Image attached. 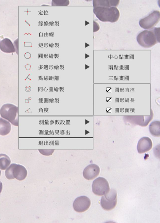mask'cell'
Here are the masks:
<instances>
[{
	"instance_id": "cell-2",
	"label": "cell",
	"mask_w": 160,
	"mask_h": 223,
	"mask_svg": "<svg viewBox=\"0 0 160 223\" xmlns=\"http://www.w3.org/2000/svg\"><path fill=\"white\" fill-rule=\"evenodd\" d=\"M155 28L151 30H144L138 35L137 40L138 43L144 48H150L159 42V29Z\"/></svg>"
},
{
	"instance_id": "cell-17",
	"label": "cell",
	"mask_w": 160,
	"mask_h": 223,
	"mask_svg": "<svg viewBox=\"0 0 160 223\" xmlns=\"http://www.w3.org/2000/svg\"><path fill=\"white\" fill-rule=\"evenodd\" d=\"M68 0H52V6H66L69 4Z\"/></svg>"
},
{
	"instance_id": "cell-18",
	"label": "cell",
	"mask_w": 160,
	"mask_h": 223,
	"mask_svg": "<svg viewBox=\"0 0 160 223\" xmlns=\"http://www.w3.org/2000/svg\"><path fill=\"white\" fill-rule=\"evenodd\" d=\"M38 150L42 154L44 155H48L52 154L53 152V149H39Z\"/></svg>"
},
{
	"instance_id": "cell-26",
	"label": "cell",
	"mask_w": 160,
	"mask_h": 223,
	"mask_svg": "<svg viewBox=\"0 0 160 223\" xmlns=\"http://www.w3.org/2000/svg\"><path fill=\"white\" fill-rule=\"evenodd\" d=\"M43 90L45 91H48V89L46 88V87H45Z\"/></svg>"
},
{
	"instance_id": "cell-33",
	"label": "cell",
	"mask_w": 160,
	"mask_h": 223,
	"mask_svg": "<svg viewBox=\"0 0 160 223\" xmlns=\"http://www.w3.org/2000/svg\"><path fill=\"white\" fill-rule=\"evenodd\" d=\"M54 77L53 76H52V80H54Z\"/></svg>"
},
{
	"instance_id": "cell-31",
	"label": "cell",
	"mask_w": 160,
	"mask_h": 223,
	"mask_svg": "<svg viewBox=\"0 0 160 223\" xmlns=\"http://www.w3.org/2000/svg\"><path fill=\"white\" fill-rule=\"evenodd\" d=\"M41 76H39V80H41Z\"/></svg>"
},
{
	"instance_id": "cell-3",
	"label": "cell",
	"mask_w": 160,
	"mask_h": 223,
	"mask_svg": "<svg viewBox=\"0 0 160 223\" xmlns=\"http://www.w3.org/2000/svg\"><path fill=\"white\" fill-rule=\"evenodd\" d=\"M0 115L3 118L9 121L13 126H18V107L11 103L4 104L0 108Z\"/></svg>"
},
{
	"instance_id": "cell-30",
	"label": "cell",
	"mask_w": 160,
	"mask_h": 223,
	"mask_svg": "<svg viewBox=\"0 0 160 223\" xmlns=\"http://www.w3.org/2000/svg\"><path fill=\"white\" fill-rule=\"evenodd\" d=\"M49 80H52V76H50L49 77Z\"/></svg>"
},
{
	"instance_id": "cell-24",
	"label": "cell",
	"mask_w": 160,
	"mask_h": 223,
	"mask_svg": "<svg viewBox=\"0 0 160 223\" xmlns=\"http://www.w3.org/2000/svg\"><path fill=\"white\" fill-rule=\"evenodd\" d=\"M48 98H44V102H48Z\"/></svg>"
},
{
	"instance_id": "cell-6",
	"label": "cell",
	"mask_w": 160,
	"mask_h": 223,
	"mask_svg": "<svg viewBox=\"0 0 160 223\" xmlns=\"http://www.w3.org/2000/svg\"><path fill=\"white\" fill-rule=\"evenodd\" d=\"M92 187L93 193L99 196L105 195L110 190L108 182L102 177H98L95 179L93 182Z\"/></svg>"
},
{
	"instance_id": "cell-15",
	"label": "cell",
	"mask_w": 160,
	"mask_h": 223,
	"mask_svg": "<svg viewBox=\"0 0 160 223\" xmlns=\"http://www.w3.org/2000/svg\"><path fill=\"white\" fill-rule=\"evenodd\" d=\"M11 160L9 157L5 154H0V169L6 170L11 164Z\"/></svg>"
},
{
	"instance_id": "cell-35",
	"label": "cell",
	"mask_w": 160,
	"mask_h": 223,
	"mask_svg": "<svg viewBox=\"0 0 160 223\" xmlns=\"http://www.w3.org/2000/svg\"><path fill=\"white\" fill-rule=\"evenodd\" d=\"M1 170H0V176H1Z\"/></svg>"
},
{
	"instance_id": "cell-28",
	"label": "cell",
	"mask_w": 160,
	"mask_h": 223,
	"mask_svg": "<svg viewBox=\"0 0 160 223\" xmlns=\"http://www.w3.org/2000/svg\"><path fill=\"white\" fill-rule=\"evenodd\" d=\"M55 102H58L59 101V99H57L56 98H55Z\"/></svg>"
},
{
	"instance_id": "cell-10",
	"label": "cell",
	"mask_w": 160,
	"mask_h": 223,
	"mask_svg": "<svg viewBox=\"0 0 160 223\" xmlns=\"http://www.w3.org/2000/svg\"><path fill=\"white\" fill-rule=\"evenodd\" d=\"M12 174L15 178L22 181L25 178L27 175V171L23 165L12 163Z\"/></svg>"
},
{
	"instance_id": "cell-14",
	"label": "cell",
	"mask_w": 160,
	"mask_h": 223,
	"mask_svg": "<svg viewBox=\"0 0 160 223\" xmlns=\"http://www.w3.org/2000/svg\"><path fill=\"white\" fill-rule=\"evenodd\" d=\"M149 130L151 134L154 137L160 136V122L155 121L152 122L149 125Z\"/></svg>"
},
{
	"instance_id": "cell-16",
	"label": "cell",
	"mask_w": 160,
	"mask_h": 223,
	"mask_svg": "<svg viewBox=\"0 0 160 223\" xmlns=\"http://www.w3.org/2000/svg\"><path fill=\"white\" fill-rule=\"evenodd\" d=\"M12 163L11 164L5 171V176L9 180L15 178L12 174Z\"/></svg>"
},
{
	"instance_id": "cell-9",
	"label": "cell",
	"mask_w": 160,
	"mask_h": 223,
	"mask_svg": "<svg viewBox=\"0 0 160 223\" xmlns=\"http://www.w3.org/2000/svg\"><path fill=\"white\" fill-rule=\"evenodd\" d=\"M152 143L151 140L148 137H143L141 138L138 141L137 149L139 154H142L150 150L152 147Z\"/></svg>"
},
{
	"instance_id": "cell-13",
	"label": "cell",
	"mask_w": 160,
	"mask_h": 223,
	"mask_svg": "<svg viewBox=\"0 0 160 223\" xmlns=\"http://www.w3.org/2000/svg\"><path fill=\"white\" fill-rule=\"evenodd\" d=\"M11 130L10 122L2 118H0V135H6L9 133Z\"/></svg>"
},
{
	"instance_id": "cell-8",
	"label": "cell",
	"mask_w": 160,
	"mask_h": 223,
	"mask_svg": "<svg viewBox=\"0 0 160 223\" xmlns=\"http://www.w3.org/2000/svg\"><path fill=\"white\" fill-rule=\"evenodd\" d=\"M100 172L99 167L96 164H92L89 165L84 169L83 174L86 179L91 180L98 176Z\"/></svg>"
},
{
	"instance_id": "cell-27",
	"label": "cell",
	"mask_w": 160,
	"mask_h": 223,
	"mask_svg": "<svg viewBox=\"0 0 160 223\" xmlns=\"http://www.w3.org/2000/svg\"><path fill=\"white\" fill-rule=\"evenodd\" d=\"M43 99L42 98H40L39 99V101H40V102H42L43 101Z\"/></svg>"
},
{
	"instance_id": "cell-12",
	"label": "cell",
	"mask_w": 160,
	"mask_h": 223,
	"mask_svg": "<svg viewBox=\"0 0 160 223\" xmlns=\"http://www.w3.org/2000/svg\"><path fill=\"white\" fill-rule=\"evenodd\" d=\"M119 0H93L94 8L98 7H110L117 6L119 3Z\"/></svg>"
},
{
	"instance_id": "cell-20",
	"label": "cell",
	"mask_w": 160,
	"mask_h": 223,
	"mask_svg": "<svg viewBox=\"0 0 160 223\" xmlns=\"http://www.w3.org/2000/svg\"><path fill=\"white\" fill-rule=\"evenodd\" d=\"M59 88H58V87H55L54 88V89L53 91H56V92H58V90Z\"/></svg>"
},
{
	"instance_id": "cell-1",
	"label": "cell",
	"mask_w": 160,
	"mask_h": 223,
	"mask_svg": "<svg viewBox=\"0 0 160 223\" xmlns=\"http://www.w3.org/2000/svg\"><path fill=\"white\" fill-rule=\"evenodd\" d=\"M93 12L97 17L102 22H116L120 16V12L115 7H94Z\"/></svg>"
},
{
	"instance_id": "cell-21",
	"label": "cell",
	"mask_w": 160,
	"mask_h": 223,
	"mask_svg": "<svg viewBox=\"0 0 160 223\" xmlns=\"http://www.w3.org/2000/svg\"><path fill=\"white\" fill-rule=\"evenodd\" d=\"M49 92L53 91V87H49Z\"/></svg>"
},
{
	"instance_id": "cell-11",
	"label": "cell",
	"mask_w": 160,
	"mask_h": 223,
	"mask_svg": "<svg viewBox=\"0 0 160 223\" xmlns=\"http://www.w3.org/2000/svg\"><path fill=\"white\" fill-rule=\"evenodd\" d=\"M0 49L3 52L7 53L14 52L15 49L11 41L5 38L0 42Z\"/></svg>"
},
{
	"instance_id": "cell-22",
	"label": "cell",
	"mask_w": 160,
	"mask_h": 223,
	"mask_svg": "<svg viewBox=\"0 0 160 223\" xmlns=\"http://www.w3.org/2000/svg\"><path fill=\"white\" fill-rule=\"evenodd\" d=\"M54 79V80H59V77L58 76H55Z\"/></svg>"
},
{
	"instance_id": "cell-23",
	"label": "cell",
	"mask_w": 160,
	"mask_h": 223,
	"mask_svg": "<svg viewBox=\"0 0 160 223\" xmlns=\"http://www.w3.org/2000/svg\"><path fill=\"white\" fill-rule=\"evenodd\" d=\"M42 87H40L38 88V91H40L41 92H42Z\"/></svg>"
},
{
	"instance_id": "cell-19",
	"label": "cell",
	"mask_w": 160,
	"mask_h": 223,
	"mask_svg": "<svg viewBox=\"0 0 160 223\" xmlns=\"http://www.w3.org/2000/svg\"><path fill=\"white\" fill-rule=\"evenodd\" d=\"M2 189V183L0 181V194L1 193Z\"/></svg>"
},
{
	"instance_id": "cell-7",
	"label": "cell",
	"mask_w": 160,
	"mask_h": 223,
	"mask_svg": "<svg viewBox=\"0 0 160 223\" xmlns=\"http://www.w3.org/2000/svg\"><path fill=\"white\" fill-rule=\"evenodd\" d=\"M90 205V199L86 196H82L75 199L73 206L75 211L78 212H82L87 210Z\"/></svg>"
},
{
	"instance_id": "cell-25",
	"label": "cell",
	"mask_w": 160,
	"mask_h": 223,
	"mask_svg": "<svg viewBox=\"0 0 160 223\" xmlns=\"http://www.w3.org/2000/svg\"><path fill=\"white\" fill-rule=\"evenodd\" d=\"M53 99L52 98L49 99V102H53Z\"/></svg>"
},
{
	"instance_id": "cell-29",
	"label": "cell",
	"mask_w": 160,
	"mask_h": 223,
	"mask_svg": "<svg viewBox=\"0 0 160 223\" xmlns=\"http://www.w3.org/2000/svg\"><path fill=\"white\" fill-rule=\"evenodd\" d=\"M62 87H60L59 88V91H60V92L62 91Z\"/></svg>"
},
{
	"instance_id": "cell-34",
	"label": "cell",
	"mask_w": 160,
	"mask_h": 223,
	"mask_svg": "<svg viewBox=\"0 0 160 223\" xmlns=\"http://www.w3.org/2000/svg\"><path fill=\"white\" fill-rule=\"evenodd\" d=\"M62 91H63V92H64V88H63V87H62Z\"/></svg>"
},
{
	"instance_id": "cell-5",
	"label": "cell",
	"mask_w": 160,
	"mask_h": 223,
	"mask_svg": "<svg viewBox=\"0 0 160 223\" xmlns=\"http://www.w3.org/2000/svg\"><path fill=\"white\" fill-rule=\"evenodd\" d=\"M160 18L159 11H154L148 16L139 21V25L145 29H151L158 22Z\"/></svg>"
},
{
	"instance_id": "cell-32",
	"label": "cell",
	"mask_w": 160,
	"mask_h": 223,
	"mask_svg": "<svg viewBox=\"0 0 160 223\" xmlns=\"http://www.w3.org/2000/svg\"><path fill=\"white\" fill-rule=\"evenodd\" d=\"M43 78L44 77H42V76H41V80H43Z\"/></svg>"
},
{
	"instance_id": "cell-4",
	"label": "cell",
	"mask_w": 160,
	"mask_h": 223,
	"mask_svg": "<svg viewBox=\"0 0 160 223\" xmlns=\"http://www.w3.org/2000/svg\"><path fill=\"white\" fill-rule=\"evenodd\" d=\"M117 202V192L114 189H111L102 197L101 205L104 210L110 211L115 208Z\"/></svg>"
}]
</instances>
